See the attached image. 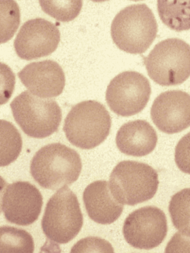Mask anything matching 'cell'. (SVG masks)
<instances>
[{
  "label": "cell",
  "instance_id": "cell-1",
  "mask_svg": "<svg viewBox=\"0 0 190 253\" xmlns=\"http://www.w3.org/2000/svg\"><path fill=\"white\" fill-rule=\"evenodd\" d=\"M82 161L74 149L60 143L39 149L30 163V173L42 187L56 190L76 181L81 172Z\"/></svg>",
  "mask_w": 190,
  "mask_h": 253
},
{
  "label": "cell",
  "instance_id": "cell-2",
  "mask_svg": "<svg viewBox=\"0 0 190 253\" xmlns=\"http://www.w3.org/2000/svg\"><path fill=\"white\" fill-rule=\"evenodd\" d=\"M157 24L153 13L145 4L129 5L113 19L111 35L116 45L131 54L144 52L155 39Z\"/></svg>",
  "mask_w": 190,
  "mask_h": 253
},
{
  "label": "cell",
  "instance_id": "cell-3",
  "mask_svg": "<svg viewBox=\"0 0 190 253\" xmlns=\"http://www.w3.org/2000/svg\"><path fill=\"white\" fill-rule=\"evenodd\" d=\"M111 120L105 107L95 100L74 105L64 120L63 129L68 140L82 149H93L107 138Z\"/></svg>",
  "mask_w": 190,
  "mask_h": 253
},
{
  "label": "cell",
  "instance_id": "cell-4",
  "mask_svg": "<svg viewBox=\"0 0 190 253\" xmlns=\"http://www.w3.org/2000/svg\"><path fill=\"white\" fill-rule=\"evenodd\" d=\"M159 184L156 171L149 165L123 161L113 169L109 186L113 197L122 204L134 206L151 199Z\"/></svg>",
  "mask_w": 190,
  "mask_h": 253
},
{
  "label": "cell",
  "instance_id": "cell-5",
  "mask_svg": "<svg viewBox=\"0 0 190 253\" xmlns=\"http://www.w3.org/2000/svg\"><path fill=\"white\" fill-rule=\"evenodd\" d=\"M13 118L28 136L44 138L56 132L62 119V112L53 100L43 98L25 90L10 104Z\"/></svg>",
  "mask_w": 190,
  "mask_h": 253
},
{
  "label": "cell",
  "instance_id": "cell-6",
  "mask_svg": "<svg viewBox=\"0 0 190 253\" xmlns=\"http://www.w3.org/2000/svg\"><path fill=\"white\" fill-rule=\"evenodd\" d=\"M144 63L149 77L162 86L180 84L190 76V45L177 38L155 45Z\"/></svg>",
  "mask_w": 190,
  "mask_h": 253
},
{
  "label": "cell",
  "instance_id": "cell-7",
  "mask_svg": "<svg viewBox=\"0 0 190 253\" xmlns=\"http://www.w3.org/2000/svg\"><path fill=\"white\" fill-rule=\"evenodd\" d=\"M83 216L77 197L68 187H63L47 203L42 221L44 233L50 241L66 244L80 231Z\"/></svg>",
  "mask_w": 190,
  "mask_h": 253
},
{
  "label": "cell",
  "instance_id": "cell-8",
  "mask_svg": "<svg viewBox=\"0 0 190 253\" xmlns=\"http://www.w3.org/2000/svg\"><path fill=\"white\" fill-rule=\"evenodd\" d=\"M151 93L148 79L140 73L125 71L109 83L105 99L116 114L129 117L141 112L146 105Z\"/></svg>",
  "mask_w": 190,
  "mask_h": 253
},
{
  "label": "cell",
  "instance_id": "cell-9",
  "mask_svg": "<svg viewBox=\"0 0 190 253\" xmlns=\"http://www.w3.org/2000/svg\"><path fill=\"white\" fill-rule=\"evenodd\" d=\"M167 230L164 212L157 207L146 206L128 215L124 222L123 234L126 242L132 247L150 250L163 241Z\"/></svg>",
  "mask_w": 190,
  "mask_h": 253
},
{
  "label": "cell",
  "instance_id": "cell-10",
  "mask_svg": "<svg viewBox=\"0 0 190 253\" xmlns=\"http://www.w3.org/2000/svg\"><path fill=\"white\" fill-rule=\"evenodd\" d=\"M43 203L40 191L27 181L8 184L1 194V210L5 219L20 226L29 225L38 219Z\"/></svg>",
  "mask_w": 190,
  "mask_h": 253
},
{
  "label": "cell",
  "instance_id": "cell-11",
  "mask_svg": "<svg viewBox=\"0 0 190 253\" xmlns=\"http://www.w3.org/2000/svg\"><path fill=\"white\" fill-rule=\"evenodd\" d=\"M60 34L52 23L41 18L25 22L21 27L14 42L17 55L30 60L47 56L58 46Z\"/></svg>",
  "mask_w": 190,
  "mask_h": 253
},
{
  "label": "cell",
  "instance_id": "cell-12",
  "mask_svg": "<svg viewBox=\"0 0 190 253\" xmlns=\"http://www.w3.org/2000/svg\"><path fill=\"white\" fill-rule=\"evenodd\" d=\"M150 115L156 126L164 133L185 130L190 126V95L180 90L161 93L153 101Z\"/></svg>",
  "mask_w": 190,
  "mask_h": 253
},
{
  "label": "cell",
  "instance_id": "cell-13",
  "mask_svg": "<svg viewBox=\"0 0 190 253\" xmlns=\"http://www.w3.org/2000/svg\"><path fill=\"white\" fill-rule=\"evenodd\" d=\"M18 76L31 93L43 98L59 95L65 84L62 68L51 60L29 63L18 73Z\"/></svg>",
  "mask_w": 190,
  "mask_h": 253
},
{
  "label": "cell",
  "instance_id": "cell-14",
  "mask_svg": "<svg viewBox=\"0 0 190 253\" xmlns=\"http://www.w3.org/2000/svg\"><path fill=\"white\" fill-rule=\"evenodd\" d=\"M83 199L89 217L101 224H110L121 215L123 204L112 195L107 181H95L85 189Z\"/></svg>",
  "mask_w": 190,
  "mask_h": 253
},
{
  "label": "cell",
  "instance_id": "cell-15",
  "mask_svg": "<svg viewBox=\"0 0 190 253\" xmlns=\"http://www.w3.org/2000/svg\"><path fill=\"white\" fill-rule=\"evenodd\" d=\"M157 142L155 130L149 123L142 120L124 124L116 136V144L120 151L134 157L149 154L155 148Z\"/></svg>",
  "mask_w": 190,
  "mask_h": 253
},
{
  "label": "cell",
  "instance_id": "cell-16",
  "mask_svg": "<svg viewBox=\"0 0 190 253\" xmlns=\"http://www.w3.org/2000/svg\"><path fill=\"white\" fill-rule=\"evenodd\" d=\"M162 22L178 32L190 29V0H157Z\"/></svg>",
  "mask_w": 190,
  "mask_h": 253
},
{
  "label": "cell",
  "instance_id": "cell-17",
  "mask_svg": "<svg viewBox=\"0 0 190 253\" xmlns=\"http://www.w3.org/2000/svg\"><path fill=\"white\" fill-rule=\"evenodd\" d=\"M168 210L174 227L181 234L190 237V188L173 195Z\"/></svg>",
  "mask_w": 190,
  "mask_h": 253
},
{
  "label": "cell",
  "instance_id": "cell-18",
  "mask_svg": "<svg viewBox=\"0 0 190 253\" xmlns=\"http://www.w3.org/2000/svg\"><path fill=\"white\" fill-rule=\"evenodd\" d=\"M0 251L9 253H33L34 243L27 231L12 226L0 228Z\"/></svg>",
  "mask_w": 190,
  "mask_h": 253
},
{
  "label": "cell",
  "instance_id": "cell-19",
  "mask_svg": "<svg viewBox=\"0 0 190 253\" xmlns=\"http://www.w3.org/2000/svg\"><path fill=\"white\" fill-rule=\"evenodd\" d=\"M0 166L5 167L14 162L19 155L22 140L16 128L9 122L1 120Z\"/></svg>",
  "mask_w": 190,
  "mask_h": 253
},
{
  "label": "cell",
  "instance_id": "cell-20",
  "mask_svg": "<svg viewBox=\"0 0 190 253\" xmlns=\"http://www.w3.org/2000/svg\"><path fill=\"white\" fill-rule=\"evenodd\" d=\"M43 11L61 22L74 20L80 13L83 0H39Z\"/></svg>",
  "mask_w": 190,
  "mask_h": 253
},
{
  "label": "cell",
  "instance_id": "cell-21",
  "mask_svg": "<svg viewBox=\"0 0 190 253\" xmlns=\"http://www.w3.org/2000/svg\"><path fill=\"white\" fill-rule=\"evenodd\" d=\"M1 43L9 41L17 30L20 22L19 6L14 0H0Z\"/></svg>",
  "mask_w": 190,
  "mask_h": 253
},
{
  "label": "cell",
  "instance_id": "cell-22",
  "mask_svg": "<svg viewBox=\"0 0 190 253\" xmlns=\"http://www.w3.org/2000/svg\"><path fill=\"white\" fill-rule=\"evenodd\" d=\"M175 161L180 170L190 174V132L181 138L177 143Z\"/></svg>",
  "mask_w": 190,
  "mask_h": 253
},
{
  "label": "cell",
  "instance_id": "cell-23",
  "mask_svg": "<svg viewBox=\"0 0 190 253\" xmlns=\"http://www.w3.org/2000/svg\"><path fill=\"white\" fill-rule=\"evenodd\" d=\"M114 252L111 245L107 241L97 237H89L79 241L72 247L71 252Z\"/></svg>",
  "mask_w": 190,
  "mask_h": 253
},
{
  "label": "cell",
  "instance_id": "cell-24",
  "mask_svg": "<svg viewBox=\"0 0 190 253\" xmlns=\"http://www.w3.org/2000/svg\"><path fill=\"white\" fill-rule=\"evenodd\" d=\"M190 252V237L176 232L169 241L165 252Z\"/></svg>",
  "mask_w": 190,
  "mask_h": 253
},
{
  "label": "cell",
  "instance_id": "cell-25",
  "mask_svg": "<svg viewBox=\"0 0 190 253\" xmlns=\"http://www.w3.org/2000/svg\"><path fill=\"white\" fill-rule=\"evenodd\" d=\"M92 0L94 2H103V1L108 0Z\"/></svg>",
  "mask_w": 190,
  "mask_h": 253
},
{
  "label": "cell",
  "instance_id": "cell-26",
  "mask_svg": "<svg viewBox=\"0 0 190 253\" xmlns=\"http://www.w3.org/2000/svg\"><path fill=\"white\" fill-rule=\"evenodd\" d=\"M133 0V1H139V0Z\"/></svg>",
  "mask_w": 190,
  "mask_h": 253
}]
</instances>
